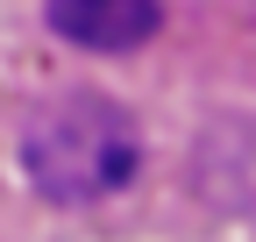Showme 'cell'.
<instances>
[{
    "label": "cell",
    "mask_w": 256,
    "mask_h": 242,
    "mask_svg": "<svg viewBox=\"0 0 256 242\" xmlns=\"http://www.w3.org/2000/svg\"><path fill=\"white\" fill-rule=\"evenodd\" d=\"M136 121H128L114 100L100 93H72V100H50L22 136V171L28 186L57 206H86V200H107L136 178Z\"/></svg>",
    "instance_id": "1"
},
{
    "label": "cell",
    "mask_w": 256,
    "mask_h": 242,
    "mask_svg": "<svg viewBox=\"0 0 256 242\" xmlns=\"http://www.w3.org/2000/svg\"><path fill=\"white\" fill-rule=\"evenodd\" d=\"M50 28L78 50H136L156 36L164 0H50Z\"/></svg>",
    "instance_id": "2"
}]
</instances>
